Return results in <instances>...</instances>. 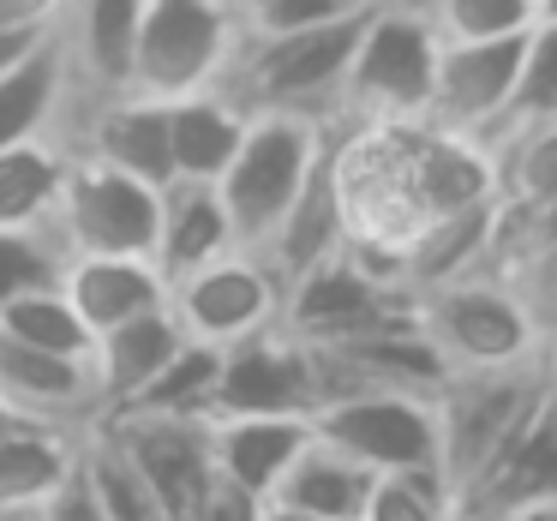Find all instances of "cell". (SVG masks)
Masks as SVG:
<instances>
[{
    "instance_id": "6da1fadb",
    "label": "cell",
    "mask_w": 557,
    "mask_h": 521,
    "mask_svg": "<svg viewBox=\"0 0 557 521\" xmlns=\"http://www.w3.org/2000/svg\"><path fill=\"white\" fill-rule=\"evenodd\" d=\"M360 25L366 13L318 30H288V37H240L216 90H228L246 114H306V121L336 126L342 78H348Z\"/></svg>"
},
{
    "instance_id": "7a4b0ae2",
    "label": "cell",
    "mask_w": 557,
    "mask_h": 521,
    "mask_svg": "<svg viewBox=\"0 0 557 521\" xmlns=\"http://www.w3.org/2000/svg\"><path fill=\"white\" fill-rule=\"evenodd\" d=\"M552 408L540 384V353L497 372H449L444 389L432 396L437 420V473L449 485V504Z\"/></svg>"
},
{
    "instance_id": "3957f363",
    "label": "cell",
    "mask_w": 557,
    "mask_h": 521,
    "mask_svg": "<svg viewBox=\"0 0 557 521\" xmlns=\"http://www.w3.org/2000/svg\"><path fill=\"white\" fill-rule=\"evenodd\" d=\"M330 150V126L306 121V114H252L246 121V138L234 150V162L222 169L216 198L228 210V228L246 252L270 240L288 204L306 193V181L318 174Z\"/></svg>"
},
{
    "instance_id": "277c9868",
    "label": "cell",
    "mask_w": 557,
    "mask_h": 521,
    "mask_svg": "<svg viewBox=\"0 0 557 521\" xmlns=\"http://www.w3.org/2000/svg\"><path fill=\"white\" fill-rule=\"evenodd\" d=\"M413 324L444 360V372H497V365H521L540 353V324L528 306L504 288L497 276H461L444 288L413 294Z\"/></svg>"
},
{
    "instance_id": "5b68a950",
    "label": "cell",
    "mask_w": 557,
    "mask_h": 521,
    "mask_svg": "<svg viewBox=\"0 0 557 521\" xmlns=\"http://www.w3.org/2000/svg\"><path fill=\"white\" fill-rule=\"evenodd\" d=\"M437 73V30L420 13L366 7L336 121H425Z\"/></svg>"
},
{
    "instance_id": "8992f818",
    "label": "cell",
    "mask_w": 557,
    "mask_h": 521,
    "mask_svg": "<svg viewBox=\"0 0 557 521\" xmlns=\"http://www.w3.org/2000/svg\"><path fill=\"white\" fill-rule=\"evenodd\" d=\"M240 42V18L216 0H145L133 49V85L138 97L181 102L193 90H210Z\"/></svg>"
},
{
    "instance_id": "52a82bcc",
    "label": "cell",
    "mask_w": 557,
    "mask_h": 521,
    "mask_svg": "<svg viewBox=\"0 0 557 521\" xmlns=\"http://www.w3.org/2000/svg\"><path fill=\"white\" fill-rule=\"evenodd\" d=\"M162 193L90 157H66V186L49 228L66 258H150L157 252Z\"/></svg>"
},
{
    "instance_id": "ba28073f",
    "label": "cell",
    "mask_w": 557,
    "mask_h": 521,
    "mask_svg": "<svg viewBox=\"0 0 557 521\" xmlns=\"http://www.w3.org/2000/svg\"><path fill=\"white\" fill-rule=\"evenodd\" d=\"M408 312H413L408 294L389 288L377 270H366L348 246L282 288V330L306 348H336V342L372 336V330L396 324Z\"/></svg>"
},
{
    "instance_id": "9c48e42d",
    "label": "cell",
    "mask_w": 557,
    "mask_h": 521,
    "mask_svg": "<svg viewBox=\"0 0 557 521\" xmlns=\"http://www.w3.org/2000/svg\"><path fill=\"white\" fill-rule=\"evenodd\" d=\"M169 312L186 330V342L205 348H234L246 336H264L282 324V282L270 276V264L246 246L222 252L216 264L193 270L169 288Z\"/></svg>"
},
{
    "instance_id": "30bf717a",
    "label": "cell",
    "mask_w": 557,
    "mask_h": 521,
    "mask_svg": "<svg viewBox=\"0 0 557 521\" xmlns=\"http://www.w3.org/2000/svg\"><path fill=\"white\" fill-rule=\"evenodd\" d=\"M312 437L360 461L366 473H408V468H437V420L432 396H389V389H366V396L324 401L312 413Z\"/></svg>"
},
{
    "instance_id": "8fae6325",
    "label": "cell",
    "mask_w": 557,
    "mask_h": 521,
    "mask_svg": "<svg viewBox=\"0 0 557 521\" xmlns=\"http://www.w3.org/2000/svg\"><path fill=\"white\" fill-rule=\"evenodd\" d=\"M102 432L114 437V449L126 456V468L145 480V492L157 497V509L169 521H193L205 504L210 480V437L205 420H162V413H114L102 420Z\"/></svg>"
},
{
    "instance_id": "7c38bea8",
    "label": "cell",
    "mask_w": 557,
    "mask_h": 521,
    "mask_svg": "<svg viewBox=\"0 0 557 521\" xmlns=\"http://www.w3.org/2000/svg\"><path fill=\"white\" fill-rule=\"evenodd\" d=\"M318 408V377H312V348L294 342L288 330H264L234 348H222L216 396H210V420L228 413H288V420H312Z\"/></svg>"
},
{
    "instance_id": "4fadbf2b",
    "label": "cell",
    "mask_w": 557,
    "mask_h": 521,
    "mask_svg": "<svg viewBox=\"0 0 557 521\" xmlns=\"http://www.w3.org/2000/svg\"><path fill=\"white\" fill-rule=\"evenodd\" d=\"M138 18H145V0H66L61 25H54V42H61V61H66V85H73L66 121L85 102L121 97L133 85Z\"/></svg>"
},
{
    "instance_id": "5bb4252c",
    "label": "cell",
    "mask_w": 557,
    "mask_h": 521,
    "mask_svg": "<svg viewBox=\"0 0 557 521\" xmlns=\"http://www.w3.org/2000/svg\"><path fill=\"white\" fill-rule=\"evenodd\" d=\"M521 42L528 37H504V42H437V73H432V102L425 121L444 133L480 138L497 126L509 90H516V66H521Z\"/></svg>"
},
{
    "instance_id": "9a60e30c",
    "label": "cell",
    "mask_w": 557,
    "mask_h": 521,
    "mask_svg": "<svg viewBox=\"0 0 557 521\" xmlns=\"http://www.w3.org/2000/svg\"><path fill=\"white\" fill-rule=\"evenodd\" d=\"M0 401L30 425H73V432L102 425V396H97V377H90V360L42 353L7 336H0Z\"/></svg>"
},
{
    "instance_id": "2e32d148",
    "label": "cell",
    "mask_w": 557,
    "mask_h": 521,
    "mask_svg": "<svg viewBox=\"0 0 557 521\" xmlns=\"http://www.w3.org/2000/svg\"><path fill=\"white\" fill-rule=\"evenodd\" d=\"M485 276L504 282V288L528 306V318L540 324V336H552L557 330V204H545V210L497 204Z\"/></svg>"
},
{
    "instance_id": "e0dca14e",
    "label": "cell",
    "mask_w": 557,
    "mask_h": 521,
    "mask_svg": "<svg viewBox=\"0 0 557 521\" xmlns=\"http://www.w3.org/2000/svg\"><path fill=\"white\" fill-rule=\"evenodd\" d=\"M210 437V468L216 480L240 485L252 497H276L282 473L294 468L306 444H312V420H288V413H228V420H205Z\"/></svg>"
},
{
    "instance_id": "ac0fdd59",
    "label": "cell",
    "mask_w": 557,
    "mask_h": 521,
    "mask_svg": "<svg viewBox=\"0 0 557 521\" xmlns=\"http://www.w3.org/2000/svg\"><path fill=\"white\" fill-rule=\"evenodd\" d=\"M97 432V425H90ZM73 425H30L18 420L0 437V521H25L61 492L85 461V437Z\"/></svg>"
},
{
    "instance_id": "d6986e66",
    "label": "cell",
    "mask_w": 557,
    "mask_h": 521,
    "mask_svg": "<svg viewBox=\"0 0 557 521\" xmlns=\"http://www.w3.org/2000/svg\"><path fill=\"white\" fill-rule=\"evenodd\" d=\"M61 294L85 318L90 336H102L114 324L162 312L169 306V276L157 270V258H66Z\"/></svg>"
},
{
    "instance_id": "ffe728a7",
    "label": "cell",
    "mask_w": 557,
    "mask_h": 521,
    "mask_svg": "<svg viewBox=\"0 0 557 521\" xmlns=\"http://www.w3.org/2000/svg\"><path fill=\"white\" fill-rule=\"evenodd\" d=\"M181 342H186V330L174 324L169 306H162V312L133 318V324L102 330L97 348H90V377H97V396H102V420H114V413L133 408V401L145 396L150 377L174 360Z\"/></svg>"
},
{
    "instance_id": "44dd1931",
    "label": "cell",
    "mask_w": 557,
    "mask_h": 521,
    "mask_svg": "<svg viewBox=\"0 0 557 521\" xmlns=\"http://www.w3.org/2000/svg\"><path fill=\"white\" fill-rule=\"evenodd\" d=\"M246 121L252 114L228 97V90H193V97L169 102V162H174V181H198V186H216L222 169L234 162L246 138Z\"/></svg>"
},
{
    "instance_id": "7402d4cb",
    "label": "cell",
    "mask_w": 557,
    "mask_h": 521,
    "mask_svg": "<svg viewBox=\"0 0 557 521\" xmlns=\"http://www.w3.org/2000/svg\"><path fill=\"white\" fill-rule=\"evenodd\" d=\"M234 228H228V210H222L216 186H198V181H174L162 186V222H157V270L169 276V288L193 270L216 264L222 252H234Z\"/></svg>"
},
{
    "instance_id": "603a6c76",
    "label": "cell",
    "mask_w": 557,
    "mask_h": 521,
    "mask_svg": "<svg viewBox=\"0 0 557 521\" xmlns=\"http://www.w3.org/2000/svg\"><path fill=\"white\" fill-rule=\"evenodd\" d=\"M348 246V222H342V198H336V181H330V150L318 162V174L306 181V193L288 204V216L270 228V240L258 246V258L270 264V276L288 288L294 276H306L312 264L336 258Z\"/></svg>"
},
{
    "instance_id": "cb8c5ba5",
    "label": "cell",
    "mask_w": 557,
    "mask_h": 521,
    "mask_svg": "<svg viewBox=\"0 0 557 521\" xmlns=\"http://www.w3.org/2000/svg\"><path fill=\"white\" fill-rule=\"evenodd\" d=\"M372 480L377 473H366L360 461H348L342 449H330L312 437V444L294 456V468L282 473L270 504L288 509V516H306V521H360L366 497H372Z\"/></svg>"
},
{
    "instance_id": "d4e9b609",
    "label": "cell",
    "mask_w": 557,
    "mask_h": 521,
    "mask_svg": "<svg viewBox=\"0 0 557 521\" xmlns=\"http://www.w3.org/2000/svg\"><path fill=\"white\" fill-rule=\"evenodd\" d=\"M66 102H73V85H66L61 42L49 37L30 61L0 73V150L25 145V138H61Z\"/></svg>"
},
{
    "instance_id": "484cf974",
    "label": "cell",
    "mask_w": 557,
    "mask_h": 521,
    "mask_svg": "<svg viewBox=\"0 0 557 521\" xmlns=\"http://www.w3.org/2000/svg\"><path fill=\"white\" fill-rule=\"evenodd\" d=\"M66 157L73 150L61 138H25L0 150V228H49L66 186Z\"/></svg>"
},
{
    "instance_id": "4316f807",
    "label": "cell",
    "mask_w": 557,
    "mask_h": 521,
    "mask_svg": "<svg viewBox=\"0 0 557 521\" xmlns=\"http://www.w3.org/2000/svg\"><path fill=\"white\" fill-rule=\"evenodd\" d=\"M492 157V193L509 210H545L557 204V121L521 126L485 145Z\"/></svg>"
},
{
    "instance_id": "83f0119b",
    "label": "cell",
    "mask_w": 557,
    "mask_h": 521,
    "mask_svg": "<svg viewBox=\"0 0 557 521\" xmlns=\"http://www.w3.org/2000/svg\"><path fill=\"white\" fill-rule=\"evenodd\" d=\"M216 372H222V348L205 342H181L174 360L145 384V396L126 413H162V420H210V396H216Z\"/></svg>"
},
{
    "instance_id": "f1b7e54d",
    "label": "cell",
    "mask_w": 557,
    "mask_h": 521,
    "mask_svg": "<svg viewBox=\"0 0 557 521\" xmlns=\"http://www.w3.org/2000/svg\"><path fill=\"white\" fill-rule=\"evenodd\" d=\"M0 336L25 342V348H42V353H66V360H90V348H97V336L66 306L61 288H42V294H25V300L0 306Z\"/></svg>"
},
{
    "instance_id": "f546056e",
    "label": "cell",
    "mask_w": 557,
    "mask_h": 521,
    "mask_svg": "<svg viewBox=\"0 0 557 521\" xmlns=\"http://www.w3.org/2000/svg\"><path fill=\"white\" fill-rule=\"evenodd\" d=\"M557 121V25H533L521 42V66H516V90H509L497 126L485 133V145L521 126H545Z\"/></svg>"
},
{
    "instance_id": "4dcf8cb0",
    "label": "cell",
    "mask_w": 557,
    "mask_h": 521,
    "mask_svg": "<svg viewBox=\"0 0 557 521\" xmlns=\"http://www.w3.org/2000/svg\"><path fill=\"white\" fill-rule=\"evenodd\" d=\"M61 270H66V246L54 228H0V306L61 288Z\"/></svg>"
},
{
    "instance_id": "1f68e13d",
    "label": "cell",
    "mask_w": 557,
    "mask_h": 521,
    "mask_svg": "<svg viewBox=\"0 0 557 521\" xmlns=\"http://www.w3.org/2000/svg\"><path fill=\"white\" fill-rule=\"evenodd\" d=\"M425 18H432L437 42H504L533 30L528 0H437Z\"/></svg>"
},
{
    "instance_id": "d6a6232c",
    "label": "cell",
    "mask_w": 557,
    "mask_h": 521,
    "mask_svg": "<svg viewBox=\"0 0 557 521\" xmlns=\"http://www.w3.org/2000/svg\"><path fill=\"white\" fill-rule=\"evenodd\" d=\"M360 521H449V485L437 468L377 473Z\"/></svg>"
},
{
    "instance_id": "836d02e7",
    "label": "cell",
    "mask_w": 557,
    "mask_h": 521,
    "mask_svg": "<svg viewBox=\"0 0 557 521\" xmlns=\"http://www.w3.org/2000/svg\"><path fill=\"white\" fill-rule=\"evenodd\" d=\"M372 0H246L240 37H288V30H318L336 18L366 13Z\"/></svg>"
},
{
    "instance_id": "e575fe53",
    "label": "cell",
    "mask_w": 557,
    "mask_h": 521,
    "mask_svg": "<svg viewBox=\"0 0 557 521\" xmlns=\"http://www.w3.org/2000/svg\"><path fill=\"white\" fill-rule=\"evenodd\" d=\"M25 521H109V516H102V504H97V492H90V480H85V461H78L73 480H66L61 492H54L37 516H25Z\"/></svg>"
},
{
    "instance_id": "d590c367",
    "label": "cell",
    "mask_w": 557,
    "mask_h": 521,
    "mask_svg": "<svg viewBox=\"0 0 557 521\" xmlns=\"http://www.w3.org/2000/svg\"><path fill=\"white\" fill-rule=\"evenodd\" d=\"M264 497H252V492H240V485H228V480H210V492H205V504H198V516L193 521H264Z\"/></svg>"
},
{
    "instance_id": "8d00e7d4",
    "label": "cell",
    "mask_w": 557,
    "mask_h": 521,
    "mask_svg": "<svg viewBox=\"0 0 557 521\" xmlns=\"http://www.w3.org/2000/svg\"><path fill=\"white\" fill-rule=\"evenodd\" d=\"M66 0H0V30H54Z\"/></svg>"
},
{
    "instance_id": "74e56055",
    "label": "cell",
    "mask_w": 557,
    "mask_h": 521,
    "mask_svg": "<svg viewBox=\"0 0 557 521\" xmlns=\"http://www.w3.org/2000/svg\"><path fill=\"white\" fill-rule=\"evenodd\" d=\"M49 37L54 30H0V73H13L18 61H30Z\"/></svg>"
},
{
    "instance_id": "f35d334b",
    "label": "cell",
    "mask_w": 557,
    "mask_h": 521,
    "mask_svg": "<svg viewBox=\"0 0 557 521\" xmlns=\"http://www.w3.org/2000/svg\"><path fill=\"white\" fill-rule=\"evenodd\" d=\"M540 384H545V401L557 408V330L540 342Z\"/></svg>"
},
{
    "instance_id": "ab89813d",
    "label": "cell",
    "mask_w": 557,
    "mask_h": 521,
    "mask_svg": "<svg viewBox=\"0 0 557 521\" xmlns=\"http://www.w3.org/2000/svg\"><path fill=\"white\" fill-rule=\"evenodd\" d=\"M372 7H396V13H432V7H437V0H372Z\"/></svg>"
},
{
    "instance_id": "60d3db41",
    "label": "cell",
    "mask_w": 557,
    "mask_h": 521,
    "mask_svg": "<svg viewBox=\"0 0 557 521\" xmlns=\"http://www.w3.org/2000/svg\"><path fill=\"white\" fill-rule=\"evenodd\" d=\"M533 7V25H557V0H528Z\"/></svg>"
},
{
    "instance_id": "b9f144b4",
    "label": "cell",
    "mask_w": 557,
    "mask_h": 521,
    "mask_svg": "<svg viewBox=\"0 0 557 521\" xmlns=\"http://www.w3.org/2000/svg\"><path fill=\"white\" fill-rule=\"evenodd\" d=\"M13 425H18V413H13V408H7V401H0V437L13 432Z\"/></svg>"
},
{
    "instance_id": "7bdbcfd3",
    "label": "cell",
    "mask_w": 557,
    "mask_h": 521,
    "mask_svg": "<svg viewBox=\"0 0 557 521\" xmlns=\"http://www.w3.org/2000/svg\"><path fill=\"white\" fill-rule=\"evenodd\" d=\"M264 521H306V516H288V509H276V504H270V509H264Z\"/></svg>"
},
{
    "instance_id": "ee69618b",
    "label": "cell",
    "mask_w": 557,
    "mask_h": 521,
    "mask_svg": "<svg viewBox=\"0 0 557 521\" xmlns=\"http://www.w3.org/2000/svg\"><path fill=\"white\" fill-rule=\"evenodd\" d=\"M216 7H228V13H234V18H240V13H246V0H216Z\"/></svg>"
}]
</instances>
